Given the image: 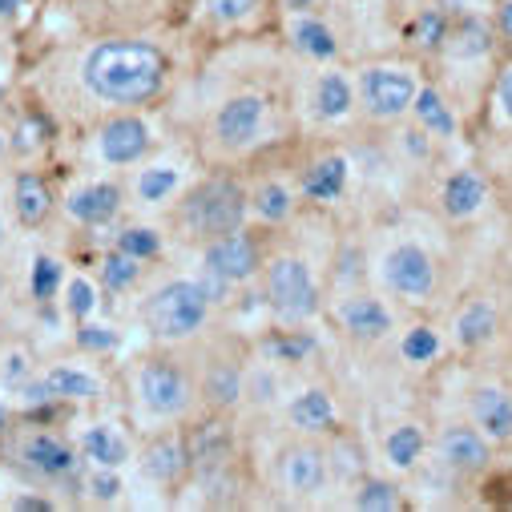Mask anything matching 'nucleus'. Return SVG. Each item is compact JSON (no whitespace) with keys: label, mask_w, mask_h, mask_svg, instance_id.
Returning a JSON list of instances; mask_svg holds the SVG:
<instances>
[{"label":"nucleus","mask_w":512,"mask_h":512,"mask_svg":"<svg viewBox=\"0 0 512 512\" xmlns=\"http://www.w3.org/2000/svg\"><path fill=\"white\" fill-rule=\"evenodd\" d=\"M291 424H295L299 432H327V428L335 424V404H331V396H327L323 388H311V392L295 396V404H291Z\"/></svg>","instance_id":"5701e85b"},{"label":"nucleus","mask_w":512,"mask_h":512,"mask_svg":"<svg viewBox=\"0 0 512 512\" xmlns=\"http://www.w3.org/2000/svg\"><path fill=\"white\" fill-rule=\"evenodd\" d=\"M496 93H500V105H504V113L512 117V65L500 73V81H496Z\"/></svg>","instance_id":"37998d69"},{"label":"nucleus","mask_w":512,"mask_h":512,"mask_svg":"<svg viewBox=\"0 0 512 512\" xmlns=\"http://www.w3.org/2000/svg\"><path fill=\"white\" fill-rule=\"evenodd\" d=\"M85 89L109 105H142L166 85V57L146 41H101L81 65Z\"/></svg>","instance_id":"f257e3e1"},{"label":"nucleus","mask_w":512,"mask_h":512,"mask_svg":"<svg viewBox=\"0 0 512 512\" xmlns=\"http://www.w3.org/2000/svg\"><path fill=\"white\" fill-rule=\"evenodd\" d=\"M250 206L259 210V218H267V222H283V218H291L295 198H291V190L283 182H263L259 190H254Z\"/></svg>","instance_id":"c756f323"},{"label":"nucleus","mask_w":512,"mask_h":512,"mask_svg":"<svg viewBox=\"0 0 512 512\" xmlns=\"http://www.w3.org/2000/svg\"><path fill=\"white\" fill-rule=\"evenodd\" d=\"M412 41H416L420 49H440V45L448 41V17L436 13V9L420 13L416 25H412Z\"/></svg>","instance_id":"f704fd0d"},{"label":"nucleus","mask_w":512,"mask_h":512,"mask_svg":"<svg viewBox=\"0 0 512 512\" xmlns=\"http://www.w3.org/2000/svg\"><path fill=\"white\" fill-rule=\"evenodd\" d=\"M254 9H259V0H206V13H210V21H218V25H238V21H246Z\"/></svg>","instance_id":"e433bc0d"},{"label":"nucleus","mask_w":512,"mask_h":512,"mask_svg":"<svg viewBox=\"0 0 512 512\" xmlns=\"http://www.w3.org/2000/svg\"><path fill=\"white\" fill-rule=\"evenodd\" d=\"M259 263H263L259 242H254L250 234H242V230L206 242V271L222 275L226 283H246L254 271H259Z\"/></svg>","instance_id":"6e6552de"},{"label":"nucleus","mask_w":512,"mask_h":512,"mask_svg":"<svg viewBox=\"0 0 512 512\" xmlns=\"http://www.w3.org/2000/svg\"><path fill=\"white\" fill-rule=\"evenodd\" d=\"M57 283H61V263L57 259H37L33 263V295L45 303V299H53Z\"/></svg>","instance_id":"4c0bfd02"},{"label":"nucleus","mask_w":512,"mask_h":512,"mask_svg":"<svg viewBox=\"0 0 512 512\" xmlns=\"http://www.w3.org/2000/svg\"><path fill=\"white\" fill-rule=\"evenodd\" d=\"M142 319L150 327L154 339L162 343H182V339H194L206 319H210V295L202 291V283L194 279H174L166 287H158L146 307H142Z\"/></svg>","instance_id":"7ed1b4c3"},{"label":"nucleus","mask_w":512,"mask_h":512,"mask_svg":"<svg viewBox=\"0 0 512 512\" xmlns=\"http://www.w3.org/2000/svg\"><path fill=\"white\" fill-rule=\"evenodd\" d=\"M343 186H347V162H343L339 154L319 158V162L303 174V190H307L315 202H331V198H339Z\"/></svg>","instance_id":"4be33fe9"},{"label":"nucleus","mask_w":512,"mask_h":512,"mask_svg":"<svg viewBox=\"0 0 512 512\" xmlns=\"http://www.w3.org/2000/svg\"><path fill=\"white\" fill-rule=\"evenodd\" d=\"M267 303L279 315V323H303L319 311V287L303 259L279 254L267 267Z\"/></svg>","instance_id":"39448f33"},{"label":"nucleus","mask_w":512,"mask_h":512,"mask_svg":"<svg viewBox=\"0 0 512 512\" xmlns=\"http://www.w3.org/2000/svg\"><path fill=\"white\" fill-rule=\"evenodd\" d=\"M0 242H5V222H0Z\"/></svg>","instance_id":"8fccbe9b"},{"label":"nucleus","mask_w":512,"mask_h":512,"mask_svg":"<svg viewBox=\"0 0 512 512\" xmlns=\"http://www.w3.org/2000/svg\"><path fill=\"white\" fill-rule=\"evenodd\" d=\"M355 508L363 512H388V508H400V488L388 484V480H367L355 496Z\"/></svg>","instance_id":"2f4dec72"},{"label":"nucleus","mask_w":512,"mask_h":512,"mask_svg":"<svg viewBox=\"0 0 512 512\" xmlns=\"http://www.w3.org/2000/svg\"><path fill=\"white\" fill-rule=\"evenodd\" d=\"M472 424L484 428L488 440H512V392L504 388H476L472 392Z\"/></svg>","instance_id":"2eb2a0df"},{"label":"nucleus","mask_w":512,"mask_h":512,"mask_svg":"<svg viewBox=\"0 0 512 512\" xmlns=\"http://www.w3.org/2000/svg\"><path fill=\"white\" fill-rule=\"evenodd\" d=\"M383 283H388L392 295L408 299V303H420L436 291V267L428 259V250H420L416 242H404L396 250L383 254Z\"/></svg>","instance_id":"0eeeda50"},{"label":"nucleus","mask_w":512,"mask_h":512,"mask_svg":"<svg viewBox=\"0 0 512 512\" xmlns=\"http://www.w3.org/2000/svg\"><path fill=\"white\" fill-rule=\"evenodd\" d=\"M412 113L420 117L424 130H432L436 138H452V134H456V117H452V109L444 105V97H440L436 89H416Z\"/></svg>","instance_id":"393cba45"},{"label":"nucleus","mask_w":512,"mask_h":512,"mask_svg":"<svg viewBox=\"0 0 512 512\" xmlns=\"http://www.w3.org/2000/svg\"><path fill=\"white\" fill-rule=\"evenodd\" d=\"M101 158L109 166H134L150 150V130L142 117H113L101 125Z\"/></svg>","instance_id":"f8f14e48"},{"label":"nucleus","mask_w":512,"mask_h":512,"mask_svg":"<svg viewBox=\"0 0 512 512\" xmlns=\"http://www.w3.org/2000/svg\"><path fill=\"white\" fill-rule=\"evenodd\" d=\"M291 9H311V0H287Z\"/></svg>","instance_id":"de8ad7c7"},{"label":"nucleus","mask_w":512,"mask_h":512,"mask_svg":"<svg viewBox=\"0 0 512 512\" xmlns=\"http://www.w3.org/2000/svg\"><path fill=\"white\" fill-rule=\"evenodd\" d=\"M97 379L77 367H53L37 388H29V400H93Z\"/></svg>","instance_id":"a211bd4d"},{"label":"nucleus","mask_w":512,"mask_h":512,"mask_svg":"<svg viewBox=\"0 0 512 512\" xmlns=\"http://www.w3.org/2000/svg\"><path fill=\"white\" fill-rule=\"evenodd\" d=\"M500 33L512 37V0H504V5H500Z\"/></svg>","instance_id":"c03bdc74"},{"label":"nucleus","mask_w":512,"mask_h":512,"mask_svg":"<svg viewBox=\"0 0 512 512\" xmlns=\"http://www.w3.org/2000/svg\"><path fill=\"white\" fill-rule=\"evenodd\" d=\"M17 464L41 480H65L77 468V452L53 432H29L17 448Z\"/></svg>","instance_id":"9d476101"},{"label":"nucleus","mask_w":512,"mask_h":512,"mask_svg":"<svg viewBox=\"0 0 512 512\" xmlns=\"http://www.w3.org/2000/svg\"><path fill=\"white\" fill-rule=\"evenodd\" d=\"M492 331H496V311H492L488 303H472V307H468V311L456 319V339H460L464 347L484 343Z\"/></svg>","instance_id":"c85d7f7f"},{"label":"nucleus","mask_w":512,"mask_h":512,"mask_svg":"<svg viewBox=\"0 0 512 512\" xmlns=\"http://www.w3.org/2000/svg\"><path fill=\"white\" fill-rule=\"evenodd\" d=\"M242 218H246V194H242V186L234 178H210V182L194 186L182 198L178 214H174L182 234L202 242V246L222 238V234L242 230Z\"/></svg>","instance_id":"f03ea898"},{"label":"nucleus","mask_w":512,"mask_h":512,"mask_svg":"<svg viewBox=\"0 0 512 512\" xmlns=\"http://www.w3.org/2000/svg\"><path fill=\"white\" fill-rule=\"evenodd\" d=\"M77 343L89 347V351H105V347H113V331H105V327H81Z\"/></svg>","instance_id":"a19ab883"},{"label":"nucleus","mask_w":512,"mask_h":512,"mask_svg":"<svg viewBox=\"0 0 512 512\" xmlns=\"http://www.w3.org/2000/svg\"><path fill=\"white\" fill-rule=\"evenodd\" d=\"M121 206V190L113 182H93V186H81L73 198H69V214L85 226H101L117 214Z\"/></svg>","instance_id":"6ab92c4d"},{"label":"nucleus","mask_w":512,"mask_h":512,"mask_svg":"<svg viewBox=\"0 0 512 512\" xmlns=\"http://www.w3.org/2000/svg\"><path fill=\"white\" fill-rule=\"evenodd\" d=\"M17 508H25V512H29V508H49V500H29V496H25V500H17Z\"/></svg>","instance_id":"49530a36"},{"label":"nucleus","mask_w":512,"mask_h":512,"mask_svg":"<svg viewBox=\"0 0 512 512\" xmlns=\"http://www.w3.org/2000/svg\"><path fill=\"white\" fill-rule=\"evenodd\" d=\"M291 41H295L299 53H307V57H315V61H331V57L339 53L335 33H331L319 17H299V21L291 25Z\"/></svg>","instance_id":"b1692460"},{"label":"nucleus","mask_w":512,"mask_h":512,"mask_svg":"<svg viewBox=\"0 0 512 512\" xmlns=\"http://www.w3.org/2000/svg\"><path fill=\"white\" fill-rule=\"evenodd\" d=\"M335 315H339L343 331L355 335V339H363V343L383 339V335L392 331V311L383 307L379 299H371V295H347Z\"/></svg>","instance_id":"4468645a"},{"label":"nucleus","mask_w":512,"mask_h":512,"mask_svg":"<svg viewBox=\"0 0 512 512\" xmlns=\"http://www.w3.org/2000/svg\"><path fill=\"white\" fill-rule=\"evenodd\" d=\"M347 109H351V85H347V77L323 73L319 85H315V113L327 117V121H335V117H343Z\"/></svg>","instance_id":"a878e982"},{"label":"nucleus","mask_w":512,"mask_h":512,"mask_svg":"<svg viewBox=\"0 0 512 512\" xmlns=\"http://www.w3.org/2000/svg\"><path fill=\"white\" fill-rule=\"evenodd\" d=\"M142 472L154 484H178L190 472V448L178 436H158L146 452H142Z\"/></svg>","instance_id":"dca6fc26"},{"label":"nucleus","mask_w":512,"mask_h":512,"mask_svg":"<svg viewBox=\"0 0 512 512\" xmlns=\"http://www.w3.org/2000/svg\"><path fill=\"white\" fill-rule=\"evenodd\" d=\"M271 347H275V355H279V359H291V363H299L303 355H311L315 339H307V335H283V339H275Z\"/></svg>","instance_id":"58836bf2"},{"label":"nucleus","mask_w":512,"mask_h":512,"mask_svg":"<svg viewBox=\"0 0 512 512\" xmlns=\"http://www.w3.org/2000/svg\"><path fill=\"white\" fill-rule=\"evenodd\" d=\"M267 113V101L254 97V93H238L230 101H222V109L214 113V138L226 150H242L246 142H254Z\"/></svg>","instance_id":"1a4fd4ad"},{"label":"nucleus","mask_w":512,"mask_h":512,"mask_svg":"<svg viewBox=\"0 0 512 512\" xmlns=\"http://www.w3.org/2000/svg\"><path fill=\"white\" fill-rule=\"evenodd\" d=\"M69 311H73L77 319H85V315L93 311V287H89L85 279H73V283H69Z\"/></svg>","instance_id":"ea45409f"},{"label":"nucleus","mask_w":512,"mask_h":512,"mask_svg":"<svg viewBox=\"0 0 512 512\" xmlns=\"http://www.w3.org/2000/svg\"><path fill=\"white\" fill-rule=\"evenodd\" d=\"M404 359L408 363H428L436 351H440V339H436V331L432 327H412L408 335H404Z\"/></svg>","instance_id":"c9c22d12"},{"label":"nucleus","mask_w":512,"mask_h":512,"mask_svg":"<svg viewBox=\"0 0 512 512\" xmlns=\"http://www.w3.org/2000/svg\"><path fill=\"white\" fill-rule=\"evenodd\" d=\"M138 275H142V259H134V254H125V250H113L101 267V283L109 291H130L138 283Z\"/></svg>","instance_id":"7c9ffc66"},{"label":"nucleus","mask_w":512,"mask_h":512,"mask_svg":"<svg viewBox=\"0 0 512 512\" xmlns=\"http://www.w3.org/2000/svg\"><path fill=\"white\" fill-rule=\"evenodd\" d=\"M134 388H138V400L150 416L158 420H178L190 412L194 404V383L186 375V367L170 355H154V359H142L138 367V379H134Z\"/></svg>","instance_id":"20e7f679"},{"label":"nucleus","mask_w":512,"mask_h":512,"mask_svg":"<svg viewBox=\"0 0 512 512\" xmlns=\"http://www.w3.org/2000/svg\"><path fill=\"white\" fill-rule=\"evenodd\" d=\"M383 448H388V460L396 468H412L424 456V432L416 424H400L396 432H388V444Z\"/></svg>","instance_id":"cd10ccee"},{"label":"nucleus","mask_w":512,"mask_h":512,"mask_svg":"<svg viewBox=\"0 0 512 512\" xmlns=\"http://www.w3.org/2000/svg\"><path fill=\"white\" fill-rule=\"evenodd\" d=\"M440 448V460L452 468V472H480L488 468V436L480 428H468V424H448L436 440Z\"/></svg>","instance_id":"ddd939ff"},{"label":"nucleus","mask_w":512,"mask_h":512,"mask_svg":"<svg viewBox=\"0 0 512 512\" xmlns=\"http://www.w3.org/2000/svg\"><path fill=\"white\" fill-rule=\"evenodd\" d=\"M0 158H5V138H0Z\"/></svg>","instance_id":"09e8293b"},{"label":"nucleus","mask_w":512,"mask_h":512,"mask_svg":"<svg viewBox=\"0 0 512 512\" xmlns=\"http://www.w3.org/2000/svg\"><path fill=\"white\" fill-rule=\"evenodd\" d=\"M81 452L101 468H117L125 460V444H121V436H113V428H89L81 436Z\"/></svg>","instance_id":"bb28decb"},{"label":"nucleus","mask_w":512,"mask_h":512,"mask_svg":"<svg viewBox=\"0 0 512 512\" xmlns=\"http://www.w3.org/2000/svg\"><path fill=\"white\" fill-rule=\"evenodd\" d=\"M359 89H363V105H367L371 117H379V121H396V117H404V113L412 109L420 85H416V77H412L408 69L371 65V69H363Z\"/></svg>","instance_id":"423d86ee"},{"label":"nucleus","mask_w":512,"mask_h":512,"mask_svg":"<svg viewBox=\"0 0 512 512\" xmlns=\"http://www.w3.org/2000/svg\"><path fill=\"white\" fill-rule=\"evenodd\" d=\"M238 396H242V371H238V363H230V359L210 363L206 375H202V400L214 412H226V408L238 404Z\"/></svg>","instance_id":"aec40b11"},{"label":"nucleus","mask_w":512,"mask_h":512,"mask_svg":"<svg viewBox=\"0 0 512 512\" xmlns=\"http://www.w3.org/2000/svg\"><path fill=\"white\" fill-rule=\"evenodd\" d=\"M174 186H178V170L154 166V170H142V178H138V198H142V202H166V198L174 194Z\"/></svg>","instance_id":"473e14b6"},{"label":"nucleus","mask_w":512,"mask_h":512,"mask_svg":"<svg viewBox=\"0 0 512 512\" xmlns=\"http://www.w3.org/2000/svg\"><path fill=\"white\" fill-rule=\"evenodd\" d=\"M279 484L291 496H315L327 484V452L319 444H291L279 456Z\"/></svg>","instance_id":"9b49d317"},{"label":"nucleus","mask_w":512,"mask_h":512,"mask_svg":"<svg viewBox=\"0 0 512 512\" xmlns=\"http://www.w3.org/2000/svg\"><path fill=\"white\" fill-rule=\"evenodd\" d=\"M89 488H93V496H97V500H113V496L121 492L117 476H109V472H97V476L89 480Z\"/></svg>","instance_id":"79ce46f5"},{"label":"nucleus","mask_w":512,"mask_h":512,"mask_svg":"<svg viewBox=\"0 0 512 512\" xmlns=\"http://www.w3.org/2000/svg\"><path fill=\"white\" fill-rule=\"evenodd\" d=\"M484 198H488V186H484V178L472 174V170H460V174H452V178L444 182V210H448L452 218L476 214V210L484 206Z\"/></svg>","instance_id":"412c9836"},{"label":"nucleus","mask_w":512,"mask_h":512,"mask_svg":"<svg viewBox=\"0 0 512 512\" xmlns=\"http://www.w3.org/2000/svg\"><path fill=\"white\" fill-rule=\"evenodd\" d=\"M117 250H125V254H134V259H154V254L162 250V238H158V230H146V226H130V230H121L117 234Z\"/></svg>","instance_id":"72a5a7b5"},{"label":"nucleus","mask_w":512,"mask_h":512,"mask_svg":"<svg viewBox=\"0 0 512 512\" xmlns=\"http://www.w3.org/2000/svg\"><path fill=\"white\" fill-rule=\"evenodd\" d=\"M13 210H17V222L29 226V230L49 218V210H53V190H49V182H45L37 170H21V174L13 178Z\"/></svg>","instance_id":"f3484780"},{"label":"nucleus","mask_w":512,"mask_h":512,"mask_svg":"<svg viewBox=\"0 0 512 512\" xmlns=\"http://www.w3.org/2000/svg\"><path fill=\"white\" fill-rule=\"evenodd\" d=\"M25 9V0H0V17H17Z\"/></svg>","instance_id":"a18cd8bd"}]
</instances>
